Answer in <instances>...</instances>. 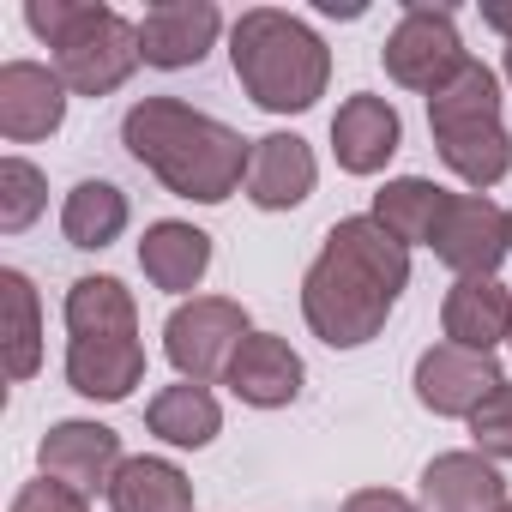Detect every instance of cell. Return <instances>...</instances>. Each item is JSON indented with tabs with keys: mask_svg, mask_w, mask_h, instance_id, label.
I'll return each instance as SVG.
<instances>
[{
	"mask_svg": "<svg viewBox=\"0 0 512 512\" xmlns=\"http://www.w3.org/2000/svg\"><path fill=\"white\" fill-rule=\"evenodd\" d=\"M404 284H410V247L374 217H338L302 278V320L320 344L362 350L368 338L386 332Z\"/></svg>",
	"mask_w": 512,
	"mask_h": 512,
	"instance_id": "6da1fadb",
	"label": "cell"
},
{
	"mask_svg": "<svg viewBox=\"0 0 512 512\" xmlns=\"http://www.w3.org/2000/svg\"><path fill=\"white\" fill-rule=\"evenodd\" d=\"M121 145L175 199H193V205H223L253 163V139H241L217 115L187 109L181 97H139L121 121Z\"/></svg>",
	"mask_w": 512,
	"mask_h": 512,
	"instance_id": "7a4b0ae2",
	"label": "cell"
},
{
	"mask_svg": "<svg viewBox=\"0 0 512 512\" xmlns=\"http://www.w3.org/2000/svg\"><path fill=\"white\" fill-rule=\"evenodd\" d=\"M229 61H235L241 91L272 115H302L332 85V49L314 37V25H302L296 13H278V7H253L235 19Z\"/></svg>",
	"mask_w": 512,
	"mask_h": 512,
	"instance_id": "3957f363",
	"label": "cell"
},
{
	"mask_svg": "<svg viewBox=\"0 0 512 512\" xmlns=\"http://www.w3.org/2000/svg\"><path fill=\"white\" fill-rule=\"evenodd\" d=\"M25 25L55 49V73L79 97H109L133 79L139 55V25L121 19L115 7H91V0H31Z\"/></svg>",
	"mask_w": 512,
	"mask_h": 512,
	"instance_id": "277c9868",
	"label": "cell"
},
{
	"mask_svg": "<svg viewBox=\"0 0 512 512\" xmlns=\"http://www.w3.org/2000/svg\"><path fill=\"white\" fill-rule=\"evenodd\" d=\"M428 133L440 145V163L458 181H470L476 193L494 187V181H506V169H512V133L500 121V79L482 61H470L446 91L428 97Z\"/></svg>",
	"mask_w": 512,
	"mask_h": 512,
	"instance_id": "5b68a950",
	"label": "cell"
},
{
	"mask_svg": "<svg viewBox=\"0 0 512 512\" xmlns=\"http://www.w3.org/2000/svg\"><path fill=\"white\" fill-rule=\"evenodd\" d=\"M380 61H386V73H392V85L434 97V91H446V85L470 67V49H464V37H458L452 7L410 0L404 19H398L392 37H386V49H380Z\"/></svg>",
	"mask_w": 512,
	"mask_h": 512,
	"instance_id": "8992f818",
	"label": "cell"
},
{
	"mask_svg": "<svg viewBox=\"0 0 512 512\" xmlns=\"http://www.w3.org/2000/svg\"><path fill=\"white\" fill-rule=\"evenodd\" d=\"M247 338H253V320H247L241 302H229V296H193V302H181V308L169 314V326H163V356L175 362L181 380L211 386V380L229 374V362H235V350H241Z\"/></svg>",
	"mask_w": 512,
	"mask_h": 512,
	"instance_id": "52a82bcc",
	"label": "cell"
},
{
	"mask_svg": "<svg viewBox=\"0 0 512 512\" xmlns=\"http://www.w3.org/2000/svg\"><path fill=\"white\" fill-rule=\"evenodd\" d=\"M428 247L458 278H494L500 260L512 253V211H500L488 193H452Z\"/></svg>",
	"mask_w": 512,
	"mask_h": 512,
	"instance_id": "ba28073f",
	"label": "cell"
},
{
	"mask_svg": "<svg viewBox=\"0 0 512 512\" xmlns=\"http://www.w3.org/2000/svg\"><path fill=\"white\" fill-rule=\"evenodd\" d=\"M500 386H506V374H500V362L482 356V350L434 344V350L416 356V398H422V410H434V416H464V422H470Z\"/></svg>",
	"mask_w": 512,
	"mask_h": 512,
	"instance_id": "9c48e42d",
	"label": "cell"
},
{
	"mask_svg": "<svg viewBox=\"0 0 512 512\" xmlns=\"http://www.w3.org/2000/svg\"><path fill=\"white\" fill-rule=\"evenodd\" d=\"M37 464H43V476L67 482V488H79V494L91 500L97 488L109 494V482H115V470H121L127 458H121V434H115V428L73 416V422H55V428L43 434Z\"/></svg>",
	"mask_w": 512,
	"mask_h": 512,
	"instance_id": "30bf717a",
	"label": "cell"
},
{
	"mask_svg": "<svg viewBox=\"0 0 512 512\" xmlns=\"http://www.w3.org/2000/svg\"><path fill=\"white\" fill-rule=\"evenodd\" d=\"M217 31H223V13L211 0H163V7H151L139 19V55H145V67L181 73L211 55Z\"/></svg>",
	"mask_w": 512,
	"mask_h": 512,
	"instance_id": "8fae6325",
	"label": "cell"
},
{
	"mask_svg": "<svg viewBox=\"0 0 512 512\" xmlns=\"http://www.w3.org/2000/svg\"><path fill=\"white\" fill-rule=\"evenodd\" d=\"M67 121V79L43 61H7L0 67V133L13 145L49 139Z\"/></svg>",
	"mask_w": 512,
	"mask_h": 512,
	"instance_id": "7c38bea8",
	"label": "cell"
},
{
	"mask_svg": "<svg viewBox=\"0 0 512 512\" xmlns=\"http://www.w3.org/2000/svg\"><path fill=\"white\" fill-rule=\"evenodd\" d=\"M302 380H308V368L290 350V338H278V332H253L235 350L229 374H223V386L241 404H253V410H284V404H296L302 398Z\"/></svg>",
	"mask_w": 512,
	"mask_h": 512,
	"instance_id": "4fadbf2b",
	"label": "cell"
},
{
	"mask_svg": "<svg viewBox=\"0 0 512 512\" xmlns=\"http://www.w3.org/2000/svg\"><path fill=\"white\" fill-rule=\"evenodd\" d=\"M404 145V121L386 97H344L332 115V157L344 175H380Z\"/></svg>",
	"mask_w": 512,
	"mask_h": 512,
	"instance_id": "5bb4252c",
	"label": "cell"
},
{
	"mask_svg": "<svg viewBox=\"0 0 512 512\" xmlns=\"http://www.w3.org/2000/svg\"><path fill=\"white\" fill-rule=\"evenodd\" d=\"M320 181V163L308 151V139L296 133H266L253 139V163H247V199L260 211H296Z\"/></svg>",
	"mask_w": 512,
	"mask_h": 512,
	"instance_id": "9a60e30c",
	"label": "cell"
},
{
	"mask_svg": "<svg viewBox=\"0 0 512 512\" xmlns=\"http://www.w3.org/2000/svg\"><path fill=\"white\" fill-rule=\"evenodd\" d=\"M145 380V344L139 338H73L67 344V386L91 404H121Z\"/></svg>",
	"mask_w": 512,
	"mask_h": 512,
	"instance_id": "2e32d148",
	"label": "cell"
},
{
	"mask_svg": "<svg viewBox=\"0 0 512 512\" xmlns=\"http://www.w3.org/2000/svg\"><path fill=\"white\" fill-rule=\"evenodd\" d=\"M422 506L428 512H500L506 482H500L494 458H482V452H440L422 470Z\"/></svg>",
	"mask_w": 512,
	"mask_h": 512,
	"instance_id": "e0dca14e",
	"label": "cell"
},
{
	"mask_svg": "<svg viewBox=\"0 0 512 512\" xmlns=\"http://www.w3.org/2000/svg\"><path fill=\"white\" fill-rule=\"evenodd\" d=\"M440 326H446V344L494 356V344L512 338V296L494 278H458L440 302Z\"/></svg>",
	"mask_w": 512,
	"mask_h": 512,
	"instance_id": "ac0fdd59",
	"label": "cell"
},
{
	"mask_svg": "<svg viewBox=\"0 0 512 512\" xmlns=\"http://www.w3.org/2000/svg\"><path fill=\"white\" fill-rule=\"evenodd\" d=\"M139 266H145V278H151L157 290L187 296V290H199V278L211 272V235L193 229V223L163 217V223H151L145 241H139Z\"/></svg>",
	"mask_w": 512,
	"mask_h": 512,
	"instance_id": "d6986e66",
	"label": "cell"
},
{
	"mask_svg": "<svg viewBox=\"0 0 512 512\" xmlns=\"http://www.w3.org/2000/svg\"><path fill=\"white\" fill-rule=\"evenodd\" d=\"M109 512H193V482L169 458H127L109 482Z\"/></svg>",
	"mask_w": 512,
	"mask_h": 512,
	"instance_id": "ffe728a7",
	"label": "cell"
},
{
	"mask_svg": "<svg viewBox=\"0 0 512 512\" xmlns=\"http://www.w3.org/2000/svg\"><path fill=\"white\" fill-rule=\"evenodd\" d=\"M446 199H452V193H446V187H434L428 175H398V181H386V187L374 193V211H368V217H374L380 229H392L404 247H416V241L428 247V241H434V229H440Z\"/></svg>",
	"mask_w": 512,
	"mask_h": 512,
	"instance_id": "44dd1931",
	"label": "cell"
},
{
	"mask_svg": "<svg viewBox=\"0 0 512 512\" xmlns=\"http://www.w3.org/2000/svg\"><path fill=\"white\" fill-rule=\"evenodd\" d=\"M145 422H151V434H157V440L187 446V452H199V446H211V440L223 434V410H217L211 386H193V380L163 386V392L151 398Z\"/></svg>",
	"mask_w": 512,
	"mask_h": 512,
	"instance_id": "7402d4cb",
	"label": "cell"
},
{
	"mask_svg": "<svg viewBox=\"0 0 512 512\" xmlns=\"http://www.w3.org/2000/svg\"><path fill=\"white\" fill-rule=\"evenodd\" d=\"M67 332L73 338H139V308L121 278H79L67 290Z\"/></svg>",
	"mask_w": 512,
	"mask_h": 512,
	"instance_id": "603a6c76",
	"label": "cell"
},
{
	"mask_svg": "<svg viewBox=\"0 0 512 512\" xmlns=\"http://www.w3.org/2000/svg\"><path fill=\"white\" fill-rule=\"evenodd\" d=\"M127 217H133V205H127V193L115 187V181H79L73 193H67V205H61V235L73 241V247H109V241H121V229H127Z\"/></svg>",
	"mask_w": 512,
	"mask_h": 512,
	"instance_id": "cb8c5ba5",
	"label": "cell"
},
{
	"mask_svg": "<svg viewBox=\"0 0 512 512\" xmlns=\"http://www.w3.org/2000/svg\"><path fill=\"white\" fill-rule=\"evenodd\" d=\"M0 308H7V380H31L43 368V302L25 272H0Z\"/></svg>",
	"mask_w": 512,
	"mask_h": 512,
	"instance_id": "d4e9b609",
	"label": "cell"
},
{
	"mask_svg": "<svg viewBox=\"0 0 512 512\" xmlns=\"http://www.w3.org/2000/svg\"><path fill=\"white\" fill-rule=\"evenodd\" d=\"M43 205H49V181H43L37 163H25V157H7V163H0V229H7V235H25V229L43 217Z\"/></svg>",
	"mask_w": 512,
	"mask_h": 512,
	"instance_id": "484cf974",
	"label": "cell"
},
{
	"mask_svg": "<svg viewBox=\"0 0 512 512\" xmlns=\"http://www.w3.org/2000/svg\"><path fill=\"white\" fill-rule=\"evenodd\" d=\"M470 440L482 458H512V380L470 416Z\"/></svg>",
	"mask_w": 512,
	"mask_h": 512,
	"instance_id": "4316f807",
	"label": "cell"
},
{
	"mask_svg": "<svg viewBox=\"0 0 512 512\" xmlns=\"http://www.w3.org/2000/svg\"><path fill=\"white\" fill-rule=\"evenodd\" d=\"M13 512H91V506H85V494H79V488H67V482L43 476V482H25V488H19Z\"/></svg>",
	"mask_w": 512,
	"mask_h": 512,
	"instance_id": "83f0119b",
	"label": "cell"
},
{
	"mask_svg": "<svg viewBox=\"0 0 512 512\" xmlns=\"http://www.w3.org/2000/svg\"><path fill=\"white\" fill-rule=\"evenodd\" d=\"M338 512H422L410 494H392V488H356Z\"/></svg>",
	"mask_w": 512,
	"mask_h": 512,
	"instance_id": "f1b7e54d",
	"label": "cell"
},
{
	"mask_svg": "<svg viewBox=\"0 0 512 512\" xmlns=\"http://www.w3.org/2000/svg\"><path fill=\"white\" fill-rule=\"evenodd\" d=\"M482 25H488V31H500V37L512 43V7H500V0H494V7H482Z\"/></svg>",
	"mask_w": 512,
	"mask_h": 512,
	"instance_id": "f546056e",
	"label": "cell"
},
{
	"mask_svg": "<svg viewBox=\"0 0 512 512\" xmlns=\"http://www.w3.org/2000/svg\"><path fill=\"white\" fill-rule=\"evenodd\" d=\"M506 85H512V43H506Z\"/></svg>",
	"mask_w": 512,
	"mask_h": 512,
	"instance_id": "4dcf8cb0",
	"label": "cell"
},
{
	"mask_svg": "<svg viewBox=\"0 0 512 512\" xmlns=\"http://www.w3.org/2000/svg\"><path fill=\"white\" fill-rule=\"evenodd\" d=\"M500 512H512V500H506V506H500Z\"/></svg>",
	"mask_w": 512,
	"mask_h": 512,
	"instance_id": "1f68e13d",
	"label": "cell"
},
{
	"mask_svg": "<svg viewBox=\"0 0 512 512\" xmlns=\"http://www.w3.org/2000/svg\"><path fill=\"white\" fill-rule=\"evenodd\" d=\"M506 344H512V338H506Z\"/></svg>",
	"mask_w": 512,
	"mask_h": 512,
	"instance_id": "d6a6232c",
	"label": "cell"
}]
</instances>
